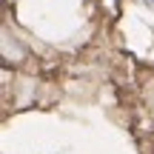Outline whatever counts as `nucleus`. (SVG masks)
Returning a JSON list of instances; mask_svg holds the SVG:
<instances>
[{
  "label": "nucleus",
  "mask_w": 154,
  "mask_h": 154,
  "mask_svg": "<svg viewBox=\"0 0 154 154\" xmlns=\"http://www.w3.org/2000/svg\"><path fill=\"white\" fill-rule=\"evenodd\" d=\"M143 3H146V6H151V9H154V0H143Z\"/></svg>",
  "instance_id": "obj_1"
}]
</instances>
